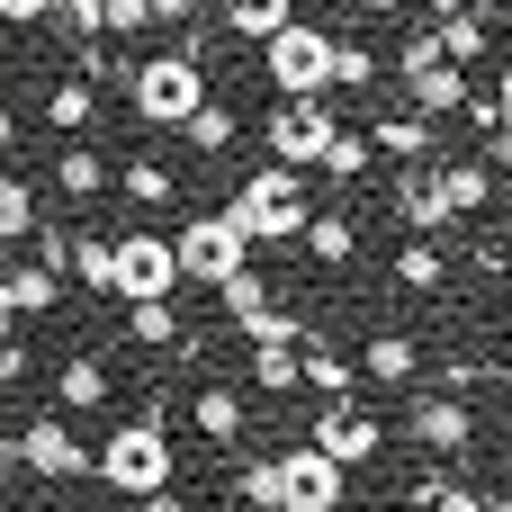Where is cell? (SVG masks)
Segmentation results:
<instances>
[{
  "label": "cell",
  "mask_w": 512,
  "mask_h": 512,
  "mask_svg": "<svg viewBox=\"0 0 512 512\" xmlns=\"http://www.w3.org/2000/svg\"><path fill=\"white\" fill-rule=\"evenodd\" d=\"M180 135H189V153H234V135H243V117H234V108H225V99L207 90V99H198V108L180 117Z\"/></svg>",
  "instance_id": "cell-25"
},
{
  "label": "cell",
  "mask_w": 512,
  "mask_h": 512,
  "mask_svg": "<svg viewBox=\"0 0 512 512\" xmlns=\"http://www.w3.org/2000/svg\"><path fill=\"white\" fill-rule=\"evenodd\" d=\"M360 9H369V18H396V9H414V0H360Z\"/></svg>",
  "instance_id": "cell-48"
},
{
  "label": "cell",
  "mask_w": 512,
  "mask_h": 512,
  "mask_svg": "<svg viewBox=\"0 0 512 512\" xmlns=\"http://www.w3.org/2000/svg\"><path fill=\"white\" fill-rule=\"evenodd\" d=\"M171 261H180V279L216 288L225 270H243V261H252V234L234 225V207H216V216H189V225L171 234Z\"/></svg>",
  "instance_id": "cell-6"
},
{
  "label": "cell",
  "mask_w": 512,
  "mask_h": 512,
  "mask_svg": "<svg viewBox=\"0 0 512 512\" xmlns=\"http://www.w3.org/2000/svg\"><path fill=\"white\" fill-rule=\"evenodd\" d=\"M36 234V180L27 171H0V252H18Z\"/></svg>",
  "instance_id": "cell-29"
},
{
  "label": "cell",
  "mask_w": 512,
  "mask_h": 512,
  "mask_svg": "<svg viewBox=\"0 0 512 512\" xmlns=\"http://www.w3.org/2000/svg\"><path fill=\"white\" fill-rule=\"evenodd\" d=\"M135 512H189V495L180 486H153V495H135Z\"/></svg>",
  "instance_id": "cell-43"
},
{
  "label": "cell",
  "mask_w": 512,
  "mask_h": 512,
  "mask_svg": "<svg viewBox=\"0 0 512 512\" xmlns=\"http://www.w3.org/2000/svg\"><path fill=\"white\" fill-rule=\"evenodd\" d=\"M261 72H270V90H279V99L324 90V81H333V27H315V18L270 27V36H261Z\"/></svg>",
  "instance_id": "cell-4"
},
{
  "label": "cell",
  "mask_w": 512,
  "mask_h": 512,
  "mask_svg": "<svg viewBox=\"0 0 512 512\" xmlns=\"http://www.w3.org/2000/svg\"><path fill=\"white\" fill-rule=\"evenodd\" d=\"M117 189H126V207H171V198H180V171H171V162H126Z\"/></svg>",
  "instance_id": "cell-31"
},
{
  "label": "cell",
  "mask_w": 512,
  "mask_h": 512,
  "mask_svg": "<svg viewBox=\"0 0 512 512\" xmlns=\"http://www.w3.org/2000/svg\"><path fill=\"white\" fill-rule=\"evenodd\" d=\"M9 144H18V108L0 99V153H9Z\"/></svg>",
  "instance_id": "cell-47"
},
{
  "label": "cell",
  "mask_w": 512,
  "mask_h": 512,
  "mask_svg": "<svg viewBox=\"0 0 512 512\" xmlns=\"http://www.w3.org/2000/svg\"><path fill=\"white\" fill-rule=\"evenodd\" d=\"M0 18H9V27H36V18H45V0H0Z\"/></svg>",
  "instance_id": "cell-45"
},
{
  "label": "cell",
  "mask_w": 512,
  "mask_h": 512,
  "mask_svg": "<svg viewBox=\"0 0 512 512\" xmlns=\"http://www.w3.org/2000/svg\"><path fill=\"white\" fill-rule=\"evenodd\" d=\"M45 126H54V135H90V126H99V90H90V72H72V81L45 90Z\"/></svg>",
  "instance_id": "cell-23"
},
{
  "label": "cell",
  "mask_w": 512,
  "mask_h": 512,
  "mask_svg": "<svg viewBox=\"0 0 512 512\" xmlns=\"http://www.w3.org/2000/svg\"><path fill=\"white\" fill-rule=\"evenodd\" d=\"M396 216H405L414 234H450V207H441V189H432V153L396 171Z\"/></svg>",
  "instance_id": "cell-16"
},
{
  "label": "cell",
  "mask_w": 512,
  "mask_h": 512,
  "mask_svg": "<svg viewBox=\"0 0 512 512\" xmlns=\"http://www.w3.org/2000/svg\"><path fill=\"white\" fill-rule=\"evenodd\" d=\"M369 81H378V54L351 45V36H333V81L324 90H369Z\"/></svg>",
  "instance_id": "cell-36"
},
{
  "label": "cell",
  "mask_w": 512,
  "mask_h": 512,
  "mask_svg": "<svg viewBox=\"0 0 512 512\" xmlns=\"http://www.w3.org/2000/svg\"><path fill=\"white\" fill-rule=\"evenodd\" d=\"M360 378H378V387H405V378H423V342H414V333H369V351H360Z\"/></svg>",
  "instance_id": "cell-22"
},
{
  "label": "cell",
  "mask_w": 512,
  "mask_h": 512,
  "mask_svg": "<svg viewBox=\"0 0 512 512\" xmlns=\"http://www.w3.org/2000/svg\"><path fill=\"white\" fill-rule=\"evenodd\" d=\"M0 477H18V432H9V414H0Z\"/></svg>",
  "instance_id": "cell-46"
},
{
  "label": "cell",
  "mask_w": 512,
  "mask_h": 512,
  "mask_svg": "<svg viewBox=\"0 0 512 512\" xmlns=\"http://www.w3.org/2000/svg\"><path fill=\"white\" fill-rule=\"evenodd\" d=\"M126 90H135V117H144V126H180V117L207 99V63H198L189 45H171V54H144V63L126 72Z\"/></svg>",
  "instance_id": "cell-3"
},
{
  "label": "cell",
  "mask_w": 512,
  "mask_h": 512,
  "mask_svg": "<svg viewBox=\"0 0 512 512\" xmlns=\"http://www.w3.org/2000/svg\"><path fill=\"white\" fill-rule=\"evenodd\" d=\"M396 81H405V108H423L432 126H441V117H459V99H468V63H450V54L432 45V27H414V36H405Z\"/></svg>",
  "instance_id": "cell-5"
},
{
  "label": "cell",
  "mask_w": 512,
  "mask_h": 512,
  "mask_svg": "<svg viewBox=\"0 0 512 512\" xmlns=\"http://www.w3.org/2000/svg\"><path fill=\"white\" fill-rule=\"evenodd\" d=\"M0 333H9V288H0Z\"/></svg>",
  "instance_id": "cell-50"
},
{
  "label": "cell",
  "mask_w": 512,
  "mask_h": 512,
  "mask_svg": "<svg viewBox=\"0 0 512 512\" xmlns=\"http://www.w3.org/2000/svg\"><path fill=\"white\" fill-rule=\"evenodd\" d=\"M225 512H261V504H225Z\"/></svg>",
  "instance_id": "cell-51"
},
{
  "label": "cell",
  "mask_w": 512,
  "mask_h": 512,
  "mask_svg": "<svg viewBox=\"0 0 512 512\" xmlns=\"http://www.w3.org/2000/svg\"><path fill=\"white\" fill-rule=\"evenodd\" d=\"M432 512H477V486H459V477H450V486L432 495Z\"/></svg>",
  "instance_id": "cell-42"
},
{
  "label": "cell",
  "mask_w": 512,
  "mask_h": 512,
  "mask_svg": "<svg viewBox=\"0 0 512 512\" xmlns=\"http://www.w3.org/2000/svg\"><path fill=\"white\" fill-rule=\"evenodd\" d=\"M63 279H81L90 297H108V234H72L63 243Z\"/></svg>",
  "instance_id": "cell-33"
},
{
  "label": "cell",
  "mask_w": 512,
  "mask_h": 512,
  "mask_svg": "<svg viewBox=\"0 0 512 512\" xmlns=\"http://www.w3.org/2000/svg\"><path fill=\"white\" fill-rule=\"evenodd\" d=\"M333 126H342V117H333V90H306V99H279L261 135H270V162H297V171H315V153L333 144Z\"/></svg>",
  "instance_id": "cell-8"
},
{
  "label": "cell",
  "mask_w": 512,
  "mask_h": 512,
  "mask_svg": "<svg viewBox=\"0 0 512 512\" xmlns=\"http://www.w3.org/2000/svg\"><path fill=\"white\" fill-rule=\"evenodd\" d=\"M297 243H306V261H324V270H351V261H360V225H351L342 207H324V216L306 207V225H297Z\"/></svg>",
  "instance_id": "cell-17"
},
{
  "label": "cell",
  "mask_w": 512,
  "mask_h": 512,
  "mask_svg": "<svg viewBox=\"0 0 512 512\" xmlns=\"http://www.w3.org/2000/svg\"><path fill=\"white\" fill-rule=\"evenodd\" d=\"M90 468H99V486H108V495H153V486H171V477H180L171 423H162V414H135V423H117V432L90 450Z\"/></svg>",
  "instance_id": "cell-1"
},
{
  "label": "cell",
  "mask_w": 512,
  "mask_h": 512,
  "mask_svg": "<svg viewBox=\"0 0 512 512\" xmlns=\"http://www.w3.org/2000/svg\"><path fill=\"white\" fill-rule=\"evenodd\" d=\"M144 9H153V27H189L198 18V0H144Z\"/></svg>",
  "instance_id": "cell-41"
},
{
  "label": "cell",
  "mask_w": 512,
  "mask_h": 512,
  "mask_svg": "<svg viewBox=\"0 0 512 512\" xmlns=\"http://www.w3.org/2000/svg\"><path fill=\"white\" fill-rule=\"evenodd\" d=\"M243 378H252L261 396H297V387H306V378H297V342H252Z\"/></svg>",
  "instance_id": "cell-28"
},
{
  "label": "cell",
  "mask_w": 512,
  "mask_h": 512,
  "mask_svg": "<svg viewBox=\"0 0 512 512\" xmlns=\"http://www.w3.org/2000/svg\"><path fill=\"white\" fill-rule=\"evenodd\" d=\"M477 512H512V495H477Z\"/></svg>",
  "instance_id": "cell-49"
},
{
  "label": "cell",
  "mask_w": 512,
  "mask_h": 512,
  "mask_svg": "<svg viewBox=\"0 0 512 512\" xmlns=\"http://www.w3.org/2000/svg\"><path fill=\"white\" fill-rule=\"evenodd\" d=\"M108 387H117V378H108V360H99V351H72V360L54 369V405H63V414H99V405H108Z\"/></svg>",
  "instance_id": "cell-19"
},
{
  "label": "cell",
  "mask_w": 512,
  "mask_h": 512,
  "mask_svg": "<svg viewBox=\"0 0 512 512\" xmlns=\"http://www.w3.org/2000/svg\"><path fill=\"white\" fill-rule=\"evenodd\" d=\"M225 207H234V225L252 243H297V225H306V171L297 162H261V171L234 180Z\"/></svg>",
  "instance_id": "cell-2"
},
{
  "label": "cell",
  "mask_w": 512,
  "mask_h": 512,
  "mask_svg": "<svg viewBox=\"0 0 512 512\" xmlns=\"http://www.w3.org/2000/svg\"><path fill=\"white\" fill-rule=\"evenodd\" d=\"M18 468H27V477H45V486L90 477V450H81L72 414H36V423H18Z\"/></svg>",
  "instance_id": "cell-11"
},
{
  "label": "cell",
  "mask_w": 512,
  "mask_h": 512,
  "mask_svg": "<svg viewBox=\"0 0 512 512\" xmlns=\"http://www.w3.org/2000/svg\"><path fill=\"white\" fill-rule=\"evenodd\" d=\"M99 36H153V9L144 0H99Z\"/></svg>",
  "instance_id": "cell-37"
},
{
  "label": "cell",
  "mask_w": 512,
  "mask_h": 512,
  "mask_svg": "<svg viewBox=\"0 0 512 512\" xmlns=\"http://www.w3.org/2000/svg\"><path fill=\"white\" fill-rule=\"evenodd\" d=\"M504 378H512V342H504Z\"/></svg>",
  "instance_id": "cell-52"
},
{
  "label": "cell",
  "mask_w": 512,
  "mask_h": 512,
  "mask_svg": "<svg viewBox=\"0 0 512 512\" xmlns=\"http://www.w3.org/2000/svg\"><path fill=\"white\" fill-rule=\"evenodd\" d=\"M369 153H387V162H423V153H432V117H423V108H378Z\"/></svg>",
  "instance_id": "cell-20"
},
{
  "label": "cell",
  "mask_w": 512,
  "mask_h": 512,
  "mask_svg": "<svg viewBox=\"0 0 512 512\" xmlns=\"http://www.w3.org/2000/svg\"><path fill=\"white\" fill-rule=\"evenodd\" d=\"M423 27H432V45H441L450 63H486V54H495V27H486V9H468V0H441Z\"/></svg>",
  "instance_id": "cell-15"
},
{
  "label": "cell",
  "mask_w": 512,
  "mask_h": 512,
  "mask_svg": "<svg viewBox=\"0 0 512 512\" xmlns=\"http://www.w3.org/2000/svg\"><path fill=\"white\" fill-rule=\"evenodd\" d=\"M306 441H315L333 468H378V450H387V423H378L369 405H351V396H324V414L306 423Z\"/></svg>",
  "instance_id": "cell-9"
},
{
  "label": "cell",
  "mask_w": 512,
  "mask_h": 512,
  "mask_svg": "<svg viewBox=\"0 0 512 512\" xmlns=\"http://www.w3.org/2000/svg\"><path fill=\"white\" fill-rule=\"evenodd\" d=\"M27 378H36V360H27V342H9V333H0V396H9V387H27Z\"/></svg>",
  "instance_id": "cell-40"
},
{
  "label": "cell",
  "mask_w": 512,
  "mask_h": 512,
  "mask_svg": "<svg viewBox=\"0 0 512 512\" xmlns=\"http://www.w3.org/2000/svg\"><path fill=\"white\" fill-rule=\"evenodd\" d=\"M189 432H198L207 450H234V441L252 432V405H243V387H225V378H207V387L189 396Z\"/></svg>",
  "instance_id": "cell-13"
},
{
  "label": "cell",
  "mask_w": 512,
  "mask_h": 512,
  "mask_svg": "<svg viewBox=\"0 0 512 512\" xmlns=\"http://www.w3.org/2000/svg\"><path fill=\"white\" fill-rule=\"evenodd\" d=\"M45 18L72 27V36H99V0H45Z\"/></svg>",
  "instance_id": "cell-39"
},
{
  "label": "cell",
  "mask_w": 512,
  "mask_h": 512,
  "mask_svg": "<svg viewBox=\"0 0 512 512\" xmlns=\"http://www.w3.org/2000/svg\"><path fill=\"white\" fill-rule=\"evenodd\" d=\"M297 378H306L315 396H351V387H360V369H351V360H342L333 342H315V333L297 342Z\"/></svg>",
  "instance_id": "cell-26"
},
{
  "label": "cell",
  "mask_w": 512,
  "mask_h": 512,
  "mask_svg": "<svg viewBox=\"0 0 512 512\" xmlns=\"http://www.w3.org/2000/svg\"><path fill=\"white\" fill-rule=\"evenodd\" d=\"M108 297H180L171 234H153V225H135V234H108Z\"/></svg>",
  "instance_id": "cell-7"
},
{
  "label": "cell",
  "mask_w": 512,
  "mask_h": 512,
  "mask_svg": "<svg viewBox=\"0 0 512 512\" xmlns=\"http://www.w3.org/2000/svg\"><path fill=\"white\" fill-rule=\"evenodd\" d=\"M432 189H441L450 225H477V216L495 207V171H486V153H450V162H432Z\"/></svg>",
  "instance_id": "cell-12"
},
{
  "label": "cell",
  "mask_w": 512,
  "mask_h": 512,
  "mask_svg": "<svg viewBox=\"0 0 512 512\" xmlns=\"http://www.w3.org/2000/svg\"><path fill=\"white\" fill-rule=\"evenodd\" d=\"M234 504L279 512V450H261V459H243V468H234Z\"/></svg>",
  "instance_id": "cell-35"
},
{
  "label": "cell",
  "mask_w": 512,
  "mask_h": 512,
  "mask_svg": "<svg viewBox=\"0 0 512 512\" xmlns=\"http://www.w3.org/2000/svg\"><path fill=\"white\" fill-rule=\"evenodd\" d=\"M405 432H414L432 459H468V441H477V414H468L459 396H423V405L405 414Z\"/></svg>",
  "instance_id": "cell-14"
},
{
  "label": "cell",
  "mask_w": 512,
  "mask_h": 512,
  "mask_svg": "<svg viewBox=\"0 0 512 512\" xmlns=\"http://www.w3.org/2000/svg\"><path fill=\"white\" fill-rule=\"evenodd\" d=\"M369 162H378V153H369V135H351V126H333V144L315 153V171H324V180H360Z\"/></svg>",
  "instance_id": "cell-34"
},
{
  "label": "cell",
  "mask_w": 512,
  "mask_h": 512,
  "mask_svg": "<svg viewBox=\"0 0 512 512\" xmlns=\"http://www.w3.org/2000/svg\"><path fill=\"white\" fill-rule=\"evenodd\" d=\"M234 333H243V342H306V315L279 306V297H261L252 315H234Z\"/></svg>",
  "instance_id": "cell-32"
},
{
  "label": "cell",
  "mask_w": 512,
  "mask_h": 512,
  "mask_svg": "<svg viewBox=\"0 0 512 512\" xmlns=\"http://www.w3.org/2000/svg\"><path fill=\"white\" fill-rule=\"evenodd\" d=\"M126 342L135 351H180V306L171 297H126Z\"/></svg>",
  "instance_id": "cell-24"
},
{
  "label": "cell",
  "mask_w": 512,
  "mask_h": 512,
  "mask_svg": "<svg viewBox=\"0 0 512 512\" xmlns=\"http://www.w3.org/2000/svg\"><path fill=\"white\" fill-rule=\"evenodd\" d=\"M108 180H117L108 153H90V144H63V153H54V189H63V198H99Z\"/></svg>",
  "instance_id": "cell-27"
},
{
  "label": "cell",
  "mask_w": 512,
  "mask_h": 512,
  "mask_svg": "<svg viewBox=\"0 0 512 512\" xmlns=\"http://www.w3.org/2000/svg\"><path fill=\"white\" fill-rule=\"evenodd\" d=\"M342 495H351V468H333L315 441L279 450V512H342Z\"/></svg>",
  "instance_id": "cell-10"
},
{
  "label": "cell",
  "mask_w": 512,
  "mask_h": 512,
  "mask_svg": "<svg viewBox=\"0 0 512 512\" xmlns=\"http://www.w3.org/2000/svg\"><path fill=\"white\" fill-rule=\"evenodd\" d=\"M0 288H9V324H18V315H54V306H63V270H45L36 252H27V261H9V270H0Z\"/></svg>",
  "instance_id": "cell-18"
},
{
  "label": "cell",
  "mask_w": 512,
  "mask_h": 512,
  "mask_svg": "<svg viewBox=\"0 0 512 512\" xmlns=\"http://www.w3.org/2000/svg\"><path fill=\"white\" fill-rule=\"evenodd\" d=\"M486 99H495V126H512V63L495 72V90H486Z\"/></svg>",
  "instance_id": "cell-44"
},
{
  "label": "cell",
  "mask_w": 512,
  "mask_h": 512,
  "mask_svg": "<svg viewBox=\"0 0 512 512\" xmlns=\"http://www.w3.org/2000/svg\"><path fill=\"white\" fill-rule=\"evenodd\" d=\"M297 18V0H225V36L234 45H261L270 27H288Z\"/></svg>",
  "instance_id": "cell-30"
},
{
  "label": "cell",
  "mask_w": 512,
  "mask_h": 512,
  "mask_svg": "<svg viewBox=\"0 0 512 512\" xmlns=\"http://www.w3.org/2000/svg\"><path fill=\"white\" fill-rule=\"evenodd\" d=\"M477 153H486V171H495V189L512 198V126H495V135H477Z\"/></svg>",
  "instance_id": "cell-38"
},
{
  "label": "cell",
  "mask_w": 512,
  "mask_h": 512,
  "mask_svg": "<svg viewBox=\"0 0 512 512\" xmlns=\"http://www.w3.org/2000/svg\"><path fill=\"white\" fill-rule=\"evenodd\" d=\"M396 288H405V297H441V288H450V252H441V234H414V243L396 252Z\"/></svg>",
  "instance_id": "cell-21"
}]
</instances>
